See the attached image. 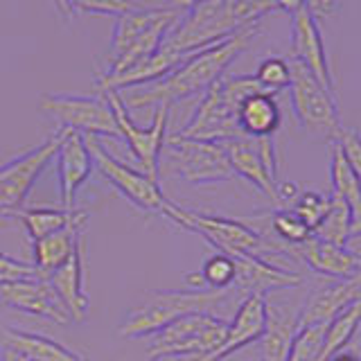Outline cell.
Instances as JSON below:
<instances>
[{
    "label": "cell",
    "instance_id": "6da1fadb",
    "mask_svg": "<svg viewBox=\"0 0 361 361\" xmlns=\"http://www.w3.org/2000/svg\"><path fill=\"white\" fill-rule=\"evenodd\" d=\"M257 32H259V23L240 30L231 39H226L217 45H210L206 50H199L185 56L163 79L135 88L129 97H124V104H127V109H142V106L172 109L174 102H183L197 95L201 97L210 86H214L226 75L228 66L251 45V41L257 37Z\"/></svg>",
    "mask_w": 361,
    "mask_h": 361
},
{
    "label": "cell",
    "instance_id": "7a4b0ae2",
    "mask_svg": "<svg viewBox=\"0 0 361 361\" xmlns=\"http://www.w3.org/2000/svg\"><path fill=\"white\" fill-rule=\"evenodd\" d=\"M271 11H285V3H235V0L188 3L161 48L169 52L195 54L231 39L233 34L248 25L262 23Z\"/></svg>",
    "mask_w": 361,
    "mask_h": 361
},
{
    "label": "cell",
    "instance_id": "3957f363",
    "mask_svg": "<svg viewBox=\"0 0 361 361\" xmlns=\"http://www.w3.org/2000/svg\"><path fill=\"white\" fill-rule=\"evenodd\" d=\"M188 3L145 5L131 3L116 16V27L109 43V61L99 75H116L154 54L176 25Z\"/></svg>",
    "mask_w": 361,
    "mask_h": 361
},
{
    "label": "cell",
    "instance_id": "277c9868",
    "mask_svg": "<svg viewBox=\"0 0 361 361\" xmlns=\"http://www.w3.org/2000/svg\"><path fill=\"white\" fill-rule=\"evenodd\" d=\"M253 75H224L214 86L199 97V104L192 111L190 120L176 131V135L203 142H224L240 135L237 129V109L242 102L259 93Z\"/></svg>",
    "mask_w": 361,
    "mask_h": 361
},
{
    "label": "cell",
    "instance_id": "5b68a950",
    "mask_svg": "<svg viewBox=\"0 0 361 361\" xmlns=\"http://www.w3.org/2000/svg\"><path fill=\"white\" fill-rule=\"evenodd\" d=\"M163 217L174 221L180 228L199 233L208 244L217 248V253L224 255H255L264 259L267 253L269 255L287 253V246L269 240L262 231L253 228L251 224L224 217V214L199 212L195 208H183L169 201Z\"/></svg>",
    "mask_w": 361,
    "mask_h": 361
},
{
    "label": "cell",
    "instance_id": "8992f818",
    "mask_svg": "<svg viewBox=\"0 0 361 361\" xmlns=\"http://www.w3.org/2000/svg\"><path fill=\"white\" fill-rule=\"evenodd\" d=\"M228 298V289H190V291H149L140 305L131 307L118 327L124 338L154 336L180 316L201 314Z\"/></svg>",
    "mask_w": 361,
    "mask_h": 361
},
{
    "label": "cell",
    "instance_id": "52a82bcc",
    "mask_svg": "<svg viewBox=\"0 0 361 361\" xmlns=\"http://www.w3.org/2000/svg\"><path fill=\"white\" fill-rule=\"evenodd\" d=\"M228 330V321L210 312L180 316L152 336L147 353L156 357H178L180 361H206L217 350Z\"/></svg>",
    "mask_w": 361,
    "mask_h": 361
},
{
    "label": "cell",
    "instance_id": "ba28073f",
    "mask_svg": "<svg viewBox=\"0 0 361 361\" xmlns=\"http://www.w3.org/2000/svg\"><path fill=\"white\" fill-rule=\"evenodd\" d=\"M61 131L54 129L41 145L11 156L9 161L0 163V217L9 219L25 208V201L39 176L48 169L59 149Z\"/></svg>",
    "mask_w": 361,
    "mask_h": 361
},
{
    "label": "cell",
    "instance_id": "9c48e42d",
    "mask_svg": "<svg viewBox=\"0 0 361 361\" xmlns=\"http://www.w3.org/2000/svg\"><path fill=\"white\" fill-rule=\"evenodd\" d=\"M163 152L169 172L190 185H214L235 176L221 142H203L169 133Z\"/></svg>",
    "mask_w": 361,
    "mask_h": 361
},
{
    "label": "cell",
    "instance_id": "30bf717a",
    "mask_svg": "<svg viewBox=\"0 0 361 361\" xmlns=\"http://www.w3.org/2000/svg\"><path fill=\"white\" fill-rule=\"evenodd\" d=\"M39 109L59 124L56 129L75 131L93 138L120 140V129L109 102L104 97L71 95V93H43Z\"/></svg>",
    "mask_w": 361,
    "mask_h": 361
},
{
    "label": "cell",
    "instance_id": "8fae6325",
    "mask_svg": "<svg viewBox=\"0 0 361 361\" xmlns=\"http://www.w3.org/2000/svg\"><path fill=\"white\" fill-rule=\"evenodd\" d=\"M102 97L109 102L113 116H116L120 140L127 142L133 158L142 165V172L158 183V178H161V154H163L165 138H167L169 109L156 106L152 116V124L147 129H142L133 122L127 104H124V95L120 90H106V93H102Z\"/></svg>",
    "mask_w": 361,
    "mask_h": 361
},
{
    "label": "cell",
    "instance_id": "7c38bea8",
    "mask_svg": "<svg viewBox=\"0 0 361 361\" xmlns=\"http://www.w3.org/2000/svg\"><path fill=\"white\" fill-rule=\"evenodd\" d=\"M84 140L90 158H93V167H97V172L109 180V185L116 188L124 199L142 212L161 214L163 217L169 199L163 195V190L156 180H152L142 169H135L129 163L116 158L93 135H84Z\"/></svg>",
    "mask_w": 361,
    "mask_h": 361
},
{
    "label": "cell",
    "instance_id": "4fadbf2b",
    "mask_svg": "<svg viewBox=\"0 0 361 361\" xmlns=\"http://www.w3.org/2000/svg\"><path fill=\"white\" fill-rule=\"evenodd\" d=\"M289 61V97L291 109L298 124L314 135L334 138V133L343 127L338 116V97H332L327 90L316 82V77L296 61Z\"/></svg>",
    "mask_w": 361,
    "mask_h": 361
},
{
    "label": "cell",
    "instance_id": "5bb4252c",
    "mask_svg": "<svg viewBox=\"0 0 361 361\" xmlns=\"http://www.w3.org/2000/svg\"><path fill=\"white\" fill-rule=\"evenodd\" d=\"M228 165L235 176L248 180L257 192H262L278 203V147L276 138H246L235 135L221 142Z\"/></svg>",
    "mask_w": 361,
    "mask_h": 361
},
{
    "label": "cell",
    "instance_id": "9a60e30c",
    "mask_svg": "<svg viewBox=\"0 0 361 361\" xmlns=\"http://www.w3.org/2000/svg\"><path fill=\"white\" fill-rule=\"evenodd\" d=\"M285 11L291 18V61L307 68L327 93L332 97H338L330 59H327L325 52V41L319 27V18L310 11L307 3H285Z\"/></svg>",
    "mask_w": 361,
    "mask_h": 361
},
{
    "label": "cell",
    "instance_id": "2e32d148",
    "mask_svg": "<svg viewBox=\"0 0 361 361\" xmlns=\"http://www.w3.org/2000/svg\"><path fill=\"white\" fill-rule=\"evenodd\" d=\"M0 302L14 312L37 316L54 325L73 323L63 302L43 278H23L0 285Z\"/></svg>",
    "mask_w": 361,
    "mask_h": 361
},
{
    "label": "cell",
    "instance_id": "e0dca14e",
    "mask_svg": "<svg viewBox=\"0 0 361 361\" xmlns=\"http://www.w3.org/2000/svg\"><path fill=\"white\" fill-rule=\"evenodd\" d=\"M287 255L298 259L312 274L325 280H357L361 274V257L350 248L327 244L316 237H307L302 244L287 246Z\"/></svg>",
    "mask_w": 361,
    "mask_h": 361
},
{
    "label": "cell",
    "instance_id": "ac0fdd59",
    "mask_svg": "<svg viewBox=\"0 0 361 361\" xmlns=\"http://www.w3.org/2000/svg\"><path fill=\"white\" fill-rule=\"evenodd\" d=\"M235 264V282L237 291L242 296H262L267 298L269 291L278 289H293L305 282L300 271L282 269L269 259L255 257V255H228Z\"/></svg>",
    "mask_w": 361,
    "mask_h": 361
},
{
    "label": "cell",
    "instance_id": "d6986e66",
    "mask_svg": "<svg viewBox=\"0 0 361 361\" xmlns=\"http://www.w3.org/2000/svg\"><path fill=\"white\" fill-rule=\"evenodd\" d=\"M357 280H325L319 287L310 291L307 300L302 302L300 312L296 314V327L305 325H327L338 314L345 312L350 305L359 300Z\"/></svg>",
    "mask_w": 361,
    "mask_h": 361
},
{
    "label": "cell",
    "instance_id": "ffe728a7",
    "mask_svg": "<svg viewBox=\"0 0 361 361\" xmlns=\"http://www.w3.org/2000/svg\"><path fill=\"white\" fill-rule=\"evenodd\" d=\"M61 131L59 149H56V169H59V188H61V208L75 210V197L77 190L82 188L90 172H93V158L86 147L82 133L75 131Z\"/></svg>",
    "mask_w": 361,
    "mask_h": 361
},
{
    "label": "cell",
    "instance_id": "44dd1931",
    "mask_svg": "<svg viewBox=\"0 0 361 361\" xmlns=\"http://www.w3.org/2000/svg\"><path fill=\"white\" fill-rule=\"evenodd\" d=\"M84 251H86V240L77 244L75 253L68 257V262H63L59 269L43 278L56 296H59L73 321H84L90 305V298L84 289Z\"/></svg>",
    "mask_w": 361,
    "mask_h": 361
},
{
    "label": "cell",
    "instance_id": "7402d4cb",
    "mask_svg": "<svg viewBox=\"0 0 361 361\" xmlns=\"http://www.w3.org/2000/svg\"><path fill=\"white\" fill-rule=\"evenodd\" d=\"M264 300L262 296H246L242 298L240 307H237L233 321L228 323L224 343L214 350L206 361H224L226 357L235 355L237 350H242L251 343H257V338L264 332Z\"/></svg>",
    "mask_w": 361,
    "mask_h": 361
},
{
    "label": "cell",
    "instance_id": "603a6c76",
    "mask_svg": "<svg viewBox=\"0 0 361 361\" xmlns=\"http://www.w3.org/2000/svg\"><path fill=\"white\" fill-rule=\"evenodd\" d=\"M280 122L282 113L278 97L264 90L248 95L237 109V129L246 138H276Z\"/></svg>",
    "mask_w": 361,
    "mask_h": 361
},
{
    "label": "cell",
    "instance_id": "cb8c5ba5",
    "mask_svg": "<svg viewBox=\"0 0 361 361\" xmlns=\"http://www.w3.org/2000/svg\"><path fill=\"white\" fill-rule=\"evenodd\" d=\"M86 240V226H71L59 233L45 235L41 240L32 242V267L37 269V276L45 278L52 271L59 269L68 257L75 253L77 244Z\"/></svg>",
    "mask_w": 361,
    "mask_h": 361
},
{
    "label": "cell",
    "instance_id": "d4e9b609",
    "mask_svg": "<svg viewBox=\"0 0 361 361\" xmlns=\"http://www.w3.org/2000/svg\"><path fill=\"white\" fill-rule=\"evenodd\" d=\"M264 332L257 338L259 361H285L291 338L296 334V314L287 312L282 305L264 300Z\"/></svg>",
    "mask_w": 361,
    "mask_h": 361
},
{
    "label": "cell",
    "instance_id": "484cf974",
    "mask_svg": "<svg viewBox=\"0 0 361 361\" xmlns=\"http://www.w3.org/2000/svg\"><path fill=\"white\" fill-rule=\"evenodd\" d=\"M5 348L16 350L27 361H88L84 355L66 348L63 343L54 338L39 334V332H25L16 327H5Z\"/></svg>",
    "mask_w": 361,
    "mask_h": 361
},
{
    "label": "cell",
    "instance_id": "4316f807",
    "mask_svg": "<svg viewBox=\"0 0 361 361\" xmlns=\"http://www.w3.org/2000/svg\"><path fill=\"white\" fill-rule=\"evenodd\" d=\"M16 219L25 226L32 242L41 240L45 235L59 233L71 226H86L88 212L86 210H63V208H23Z\"/></svg>",
    "mask_w": 361,
    "mask_h": 361
},
{
    "label": "cell",
    "instance_id": "83f0119b",
    "mask_svg": "<svg viewBox=\"0 0 361 361\" xmlns=\"http://www.w3.org/2000/svg\"><path fill=\"white\" fill-rule=\"evenodd\" d=\"M330 174H332V192L330 195L343 199L350 210H353L355 219L361 221V192H359V176L353 172L341 152L334 145H330Z\"/></svg>",
    "mask_w": 361,
    "mask_h": 361
},
{
    "label": "cell",
    "instance_id": "f1b7e54d",
    "mask_svg": "<svg viewBox=\"0 0 361 361\" xmlns=\"http://www.w3.org/2000/svg\"><path fill=\"white\" fill-rule=\"evenodd\" d=\"M190 285L210 287V289H231L235 282V264L228 255L214 253L203 262L199 274H190L185 278Z\"/></svg>",
    "mask_w": 361,
    "mask_h": 361
},
{
    "label": "cell",
    "instance_id": "f546056e",
    "mask_svg": "<svg viewBox=\"0 0 361 361\" xmlns=\"http://www.w3.org/2000/svg\"><path fill=\"white\" fill-rule=\"evenodd\" d=\"M253 79L264 93L278 95L280 90L289 88V79H291L289 61L282 59V56H267L264 61H259Z\"/></svg>",
    "mask_w": 361,
    "mask_h": 361
},
{
    "label": "cell",
    "instance_id": "4dcf8cb0",
    "mask_svg": "<svg viewBox=\"0 0 361 361\" xmlns=\"http://www.w3.org/2000/svg\"><path fill=\"white\" fill-rule=\"evenodd\" d=\"M269 224H271V231H274L276 237L282 242V246H296V244H302L307 237H312L307 226H305L289 208H276L271 212Z\"/></svg>",
    "mask_w": 361,
    "mask_h": 361
},
{
    "label": "cell",
    "instance_id": "1f68e13d",
    "mask_svg": "<svg viewBox=\"0 0 361 361\" xmlns=\"http://www.w3.org/2000/svg\"><path fill=\"white\" fill-rule=\"evenodd\" d=\"M325 325H305L296 327V334L291 338L289 353L285 361H316L323 341Z\"/></svg>",
    "mask_w": 361,
    "mask_h": 361
},
{
    "label": "cell",
    "instance_id": "d6a6232c",
    "mask_svg": "<svg viewBox=\"0 0 361 361\" xmlns=\"http://www.w3.org/2000/svg\"><path fill=\"white\" fill-rule=\"evenodd\" d=\"M327 206H330V195H321V192H298L296 203L293 208H289L296 217L307 226L310 233H314L316 226L321 224V219L325 217Z\"/></svg>",
    "mask_w": 361,
    "mask_h": 361
},
{
    "label": "cell",
    "instance_id": "836d02e7",
    "mask_svg": "<svg viewBox=\"0 0 361 361\" xmlns=\"http://www.w3.org/2000/svg\"><path fill=\"white\" fill-rule=\"evenodd\" d=\"M330 142L341 152L343 161L353 167V172L357 176H361V138H359V133L355 129L341 127L334 133V138Z\"/></svg>",
    "mask_w": 361,
    "mask_h": 361
},
{
    "label": "cell",
    "instance_id": "e575fe53",
    "mask_svg": "<svg viewBox=\"0 0 361 361\" xmlns=\"http://www.w3.org/2000/svg\"><path fill=\"white\" fill-rule=\"evenodd\" d=\"M23 278H39L37 269H34L30 262H23V259H14L5 253H0V285L23 280Z\"/></svg>",
    "mask_w": 361,
    "mask_h": 361
},
{
    "label": "cell",
    "instance_id": "d590c367",
    "mask_svg": "<svg viewBox=\"0 0 361 361\" xmlns=\"http://www.w3.org/2000/svg\"><path fill=\"white\" fill-rule=\"evenodd\" d=\"M131 3H68V5H59V9H68V11H82V14H113L118 16L124 9H129Z\"/></svg>",
    "mask_w": 361,
    "mask_h": 361
},
{
    "label": "cell",
    "instance_id": "8d00e7d4",
    "mask_svg": "<svg viewBox=\"0 0 361 361\" xmlns=\"http://www.w3.org/2000/svg\"><path fill=\"white\" fill-rule=\"evenodd\" d=\"M0 361H27L23 355H18L16 350H11V348H5L3 345V355H0Z\"/></svg>",
    "mask_w": 361,
    "mask_h": 361
},
{
    "label": "cell",
    "instance_id": "74e56055",
    "mask_svg": "<svg viewBox=\"0 0 361 361\" xmlns=\"http://www.w3.org/2000/svg\"><path fill=\"white\" fill-rule=\"evenodd\" d=\"M330 361H357V355H353V353H338Z\"/></svg>",
    "mask_w": 361,
    "mask_h": 361
},
{
    "label": "cell",
    "instance_id": "f35d334b",
    "mask_svg": "<svg viewBox=\"0 0 361 361\" xmlns=\"http://www.w3.org/2000/svg\"><path fill=\"white\" fill-rule=\"evenodd\" d=\"M152 361H180L178 357H156V359H152Z\"/></svg>",
    "mask_w": 361,
    "mask_h": 361
}]
</instances>
